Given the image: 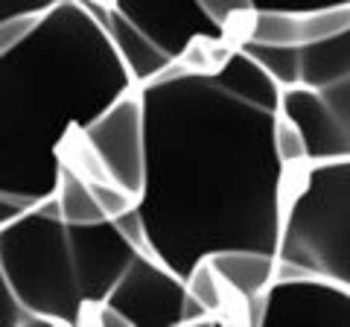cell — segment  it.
Instances as JSON below:
<instances>
[{"label":"cell","mask_w":350,"mask_h":327,"mask_svg":"<svg viewBox=\"0 0 350 327\" xmlns=\"http://www.w3.org/2000/svg\"><path fill=\"white\" fill-rule=\"evenodd\" d=\"M137 94L149 254L181 278L225 248L278 254L292 176L275 144L280 85L237 41L216 64H172Z\"/></svg>","instance_id":"6da1fadb"},{"label":"cell","mask_w":350,"mask_h":327,"mask_svg":"<svg viewBox=\"0 0 350 327\" xmlns=\"http://www.w3.org/2000/svg\"><path fill=\"white\" fill-rule=\"evenodd\" d=\"M137 88L79 0H62L0 56V196L24 208L56 193L62 149L76 129Z\"/></svg>","instance_id":"7a4b0ae2"},{"label":"cell","mask_w":350,"mask_h":327,"mask_svg":"<svg viewBox=\"0 0 350 327\" xmlns=\"http://www.w3.org/2000/svg\"><path fill=\"white\" fill-rule=\"evenodd\" d=\"M137 252L114 220L64 222L53 196L0 228L6 283L36 324H94Z\"/></svg>","instance_id":"3957f363"},{"label":"cell","mask_w":350,"mask_h":327,"mask_svg":"<svg viewBox=\"0 0 350 327\" xmlns=\"http://www.w3.org/2000/svg\"><path fill=\"white\" fill-rule=\"evenodd\" d=\"M295 272L350 287V161L292 170L278 239V275Z\"/></svg>","instance_id":"277c9868"},{"label":"cell","mask_w":350,"mask_h":327,"mask_svg":"<svg viewBox=\"0 0 350 327\" xmlns=\"http://www.w3.org/2000/svg\"><path fill=\"white\" fill-rule=\"evenodd\" d=\"M62 161L82 179H108L140 202L146 181V117L137 88L120 94L85 129H76L62 149Z\"/></svg>","instance_id":"5b68a950"},{"label":"cell","mask_w":350,"mask_h":327,"mask_svg":"<svg viewBox=\"0 0 350 327\" xmlns=\"http://www.w3.org/2000/svg\"><path fill=\"white\" fill-rule=\"evenodd\" d=\"M111 6L175 64L207 68L225 59L237 44V38L204 12L199 0H111Z\"/></svg>","instance_id":"8992f818"},{"label":"cell","mask_w":350,"mask_h":327,"mask_svg":"<svg viewBox=\"0 0 350 327\" xmlns=\"http://www.w3.org/2000/svg\"><path fill=\"white\" fill-rule=\"evenodd\" d=\"M187 283L158 257L137 252L96 310L105 327H178L184 324Z\"/></svg>","instance_id":"52a82bcc"},{"label":"cell","mask_w":350,"mask_h":327,"mask_svg":"<svg viewBox=\"0 0 350 327\" xmlns=\"http://www.w3.org/2000/svg\"><path fill=\"white\" fill-rule=\"evenodd\" d=\"M283 322L350 324V287L324 275H310V272L278 275L260 296L251 324L266 327Z\"/></svg>","instance_id":"ba28073f"},{"label":"cell","mask_w":350,"mask_h":327,"mask_svg":"<svg viewBox=\"0 0 350 327\" xmlns=\"http://www.w3.org/2000/svg\"><path fill=\"white\" fill-rule=\"evenodd\" d=\"M350 27V3L321 9H254L239 32V41L301 50Z\"/></svg>","instance_id":"9c48e42d"},{"label":"cell","mask_w":350,"mask_h":327,"mask_svg":"<svg viewBox=\"0 0 350 327\" xmlns=\"http://www.w3.org/2000/svg\"><path fill=\"white\" fill-rule=\"evenodd\" d=\"M79 3L96 18V24L103 27L114 53L120 56V62H123V68L129 70L131 82H135L137 88L163 76L175 64L167 53H161L144 32L120 15L111 3H94V0H79Z\"/></svg>","instance_id":"30bf717a"},{"label":"cell","mask_w":350,"mask_h":327,"mask_svg":"<svg viewBox=\"0 0 350 327\" xmlns=\"http://www.w3.org/2000/svg\"><path fill=\"white\" fill-rule=\"evenodd\" d=\"M207 260L213 263L216 275L222 278L231 304L243 307V319L251 324L260 296L278 278V254L257 252V248H225Z\"/></svg>","instance_id":"8fae6325"},{"label":"cell","mask_w":350,"mask_h":327,"mask_svg":"<svg viewBox=\"0 0 350 327\" xmlns=\"http://www.w3.org/2000/svg\"><path fill=\"white\" fill-rule=\"evenodd\" d=\"M342 79H350V27L298 50V85L327 88Z\"/></svg>","instance_id":"7c38bea8"},{"label":"cell","mask_w":350,"mask_h":327,"mask_svg":"<svg viewBox=\"0 0 350 327\" xmlns=\"http://www.w3.org/2000/svg\"><path fill=\"white\" fill-rule=\"evenodd\" d=\"M53 202H56L62 220L70 222V225H94V222L105 220V213L100 211V205H96L88 181L64 161H62V172H59V184H56V193H53Z\"/></svg>","instance_id":"4fadbf2b"},{"label":"cell","mask_w":350,"mask_h":327,"mask_svg":"<svg viewBox=\"0 0 350 327\" xmlns=\"http://www.w3.org/2000/svg\"><path fill=\"white\" fill-rule=\"evenodd\" d=\"M184 283H187V296L199 304L213 322L222 319L228 307H234L231 298H228V292H225L222 278L216 275V269L207 257L199 260V263L190 269V275L184 278Z\"/></svg>","instance_id":"5bb4252c"},{"label":"cell","mask_w":350,"mask_h":327,"mask_svg":"<svg viewBox=\"0 0 350 327\" xmlns=\"http://www.w3.org/2000/svg\"><path fill=\"white\" fill-rule=\"evenodd\" d=\"M239 47H243L280 88L298 85V50L295 47H269V44H251V41H239Z\"/></svg>","instance_id":"9a60e30c"},{"label":"cell","mask_w":350,"mask_h":327,"mask_svg":"<svg viewBox=\"0 0 350 327\" xmlns=\"http://www.w3.org/2000/svg\"><path fill=\"white\" fill-rule=\"evenodd\" d=\"M333 120V129L338 135V152L342 161H350V79L333 82L327 88H315Z\"/></svg>","instance_id":"2e32d148"},{"label":"cell","mask_w":350,"mask_h":327,"mask_svg":"<svg viewBox=\"0 0 350 327\" xmlns=\"http://www.w3.org/2000/svg\"><path fill=\"white\" fill-rule=\"evenodd\" d=\"M85 181H88V187H91L96 205H100V211L105 213V220H117V216L137 208V196H131L129 190L120 187V184L108 181V179H85Z\"/></svg>","instance_id":"e0dca14e"},{"label":"cell","mask_w":350,"mask_h":327,"mask_svg":"<svg viewBox=\"0 0 350 327\" xmlns=\"http://www.w3.org/2000/svg\"><path fill=\"white\" fill-rule=\"evenodd\" d=\"M199 6L225 32H231L237 41H239V32H243V24L248 21V15L254 12L251 0H199Z\"/></svg>","instance_id":"ac0fdd59"},{"label":"cell","mask_w":350,"mask_h":327,"mask_svg":"<svg viewBox=\"0 0 350 327\" xmlns=\"http://www.w3.org/2000/svg\"><path fill=\"white\" fill-rule=\"evenodd\" d=\"M275 144H278V155L280 161L286 164L289 170H298L306 164V152H304V140L298 135L289 120H283L280 112H278V126H275Z\"/></svg>","instance_id":"d6986e66"},{"label":"cell","mask_w":350,"mask_h":327,"mask_svg":"<svg viewBox=\"0 0 350 327\" xmlns=\"http://www.w3.org/2000/svg\"><path fill=\"white\" fill-rule=\"evenodd\" d=\"M44 15H15L0 21V56H9L15 47H21L24 41L38 29Z\"/></svg>","instance_id":"ffe728a7"},{"label":"cell","mask_w":350,"mask_h":327,"mask_svg":"<svg viewBox=\"0 0 350 327\" xmlns=\"http://www.w3.org/2000/svg\"><path fill=\"white\" fill-rule=\"evenodd\" d=\"M36 324L29 319V313L21 307L15 292L9 289L6 275H3V266H0V327H29Z\"/></svg>","instance_id":"44dd1931"},{"label":"cell","mask_w":350,"mask_h":327,"mask_svg":"<svg viewBox=\"0 0 350 327\" xmlns=\"http://www.w3.org/2000/svg\"><path fill=\"white\" fill-rule=\"evenodd\" d=\"M62 0H0V21L15 15H47Z\"/></svg>","instance_id":"7402d4cb"},{"label":"cell","mask_w":350,"mask_h":327,"mask_svg":"<svg viewBox=\"0 0 350 327\" xmlns=\"http://www.w3.org/2000/svg\"><path fill=\"white\" fill-rule=\"evenodd\" d=\"M342 3H350V0H251L254 9H321Z\"/></svg>","instance_id":"603a6c76"},{"label":"cell","mask_w":350,"mask_h":327,"mask_svg":"<svg viewBox=\"0 0 350 327\" xmlns=\"http://www.w3.org/2000/svg\"><path fill=\"white\" fill-rule=\"evenodd\" d=\"M21 211H27L24 205H18L15 199H9V196H0V228H3L9 220H15Z\"/></svg>","instance_id":"cb8c5ba5"},{"label":"cell","mask_w":350,"mask_h":327,"mask_svg":"<svg viewBox=\"0 0 350 327\" xmlns=\"http://www.w3.org/2000/svg\"><path fill=\"white\" fill-rule=\"evenodd\" d=\"M94 3H111V0H94Z\"/></svg>","instance_id":"d4e9b609"}]
</instances>
